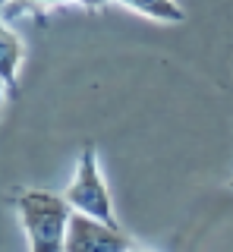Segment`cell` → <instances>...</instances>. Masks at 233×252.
I'll use <instances>...</instances> for the list:
<instances>
[{
	"label": "cell",
	"mask_w": 233,
	"mask_h": 252,
	"mask_svg": "<svg viewBox=\"0 0 233 252\" xmlns=\"http://www.w3.org/2000/svg\"><path fill=\"white\" fill-rule=\"evenodd\" d=\"M19 220L29 233L32 252H63L66 230L73 218V205L63 195L44 192V189H22L16 195Z\"/></svg>",
	"instance_id": "1"
},
{
	"label": "cell",
	"mask_w": 233,
	"mask_h": 252,
	"mask_svg": "<svg viewBox=\"0 0 233 252\" xmlns=\"http://www.w3.org/2000/svg\"><path fill=\"white\" fill-rule=\"evenodd\" d=\"M63 199L73 205V211H79V215H88V218H95V220H104V224L116 227L114 202H111V192H107L104 177H101L98 152H95V145H91V142L82 148L76 177H73V183L66 186Z\"/></svg>",
	"instance_id": "2"
},
{
	"label": "cell",
	"mask_w": 233,
	"mask_h": 252,
	"mask_svg": "<svg viewBox=\"0 0 233 252\" xmlns=\"http://www.w3.org/2000/svg\"><path fill=\"white\" fill-rule=\"evenodd\" d=\"M133 249H136V243L120 227H111L104 220H95L88 215L73 211L63 252H133Z\"/></svg>",
	"instance_id": "3"
},
{
	"label": "cell",
	"mask_w": 233,
	"mask_h": 252,
	"mask_svg": "<svg viewBox=\"0 0 233 252\" xmlns=\"http://www.w3.org/2000/svg\"><path fill=\"white\" fill-rule=\"evenodd\" d=\"M114 3L145 16V19H154V22H183L186 19V10L176 0H114Z\"/></svg>",
	"instance_id": "4"
},
{
	"label": "cell",
	"mask_w": 233,
	"mask_h": 252,
	"mask_svg": "<svg viewBox=\"0 0 233 252\" xmlns=\"http://www.w3.org/2000/svg\"><path fill=\"white\" fill-rule=\"evenodd\" d=\"M0 57H3V85H6V94L16 92V69H19V60L26 57L22 51V41L16 38V32L10 26H3V47H0Z\"/></svg>",
	"instance_id": "5"
},
{
	"label": "cell",
	"mask_w": 233,
	"mask_h": 252,
	"mask_svg": "<svg viewBox=\"0 0 233 252\" xmlns=\"http://www.w3.org/2000/svg\"><path fill=\"white\" fill-rule=\"evenodd\" d=\"M133 252H148V249H139V246H136V249H133Z\"/></svg>",
	"instance_id": "6"
},
{
	"label": "cell",
	"mask_w": 233,
	"mask_h": 252,
	"mask_svg": "<svg viewBox=\"0 0 233 252\" xmlns=\"http://www.w3.org/2000/svg\"><path fill=\"white\" fill-rule=\"evenodd\" d=\"M230 189H233V180H230Z\"/></svg>",
	"instance_id": "7"
}]
</instances>
